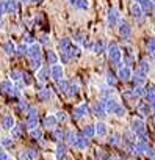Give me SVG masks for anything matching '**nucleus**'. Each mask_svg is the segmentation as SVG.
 <instances>
[{"mask_svg": "<svg viewBox=\"0 0 155 160\" xmlns=\"http://www.w3.org/2000/svg\"><path fill=\"white\" fill-rule=\"evenodd\" d=\"M108 58H110L113 63H119V61H121L122 52H121V49H119L116 44H111V46L108 47Z\"/></svg>", "mask_w": 155, "mask_h": 160, "instance_id": "obj_1", "label": "nucleus"}, {"mask_svg": "<svg viewBox=\"0 0 155 160\" xmlns=\"http://www.w3.org/2000/svg\"><path fill=\"white\" fill-rule=\"evenodd\" d=\"M119 19H121L119 10H118V8H111V10L108 11V14H107V24H108L110 27H114V25H118Z\"/></svg>", "mask_w": 155, "mask_h": 160, "instance_id": "obj_2", "label": "nucleus"}, {"mask_svg": "<svg viewBox=\"0 0 155 160\" xmlns=\"http://www.w3.org/2000/svg\"><path fill=\"white\" fill-rule=\"evenodd\" d=\"M38 121H39V118H38V112L35 110V108H30L28 110V116H27V126H28V129H36L38 127Z\"/></svg>", "mask_w": 155, "mask_h": 160, "instance_id": "obj_3", "label": "nucleus"}, {"mask_svg": "<svg viewBox=\"0 0 155 160\" xmlns=\"http://www.w3.org/2000/svg\"><path fill=\"white\" fill-rule=\"evenodd\" d=\"M118 77L121 80H124V82H127V80H130L133 77V72L130 69V66H125V64H121L119 69H118Z\"/></svg>", "mask_w": 155, "mask_h": 160, "instance_id": "obj_4", "label": "nucleus"}, {"mask_svg": "<svg viewBox=\"0 0 155 160\" xmlns=\"http://www.w3.org/2000/svg\"><path fill=\"white\" fill-rule=\"evenodd\" d=\"M28 57L31 60H39L41 58V44H31L28 47Z\"/></svg>", "mask_w": 155, "mask_h": 160, "instance_id": "obj_5", "label": "nucleus"}, {"mask_svg": "<svg viewBox=\"0 0 155 160\" xmlns=\"http://www.w3.org/2000/svg\"><path fill=\"white\" fill-rule=\"evenodd\" d=\"M50 75L53 77V80H56V82L60 83L61 80H63V75H64V72H63V68H61L60 64H55V66H52V69H50Z\"/></svg>", "mask_w": 155, "mask_h": 160, "instance_id": "obj_6", "label": "nucleus"}, {"mask_svg": "<svg viewBox=\"0 0 155 160\" xmlns=\"http://www.w3.org/2000/svg\"><path fill=\"white\" fill-rule=\"evenodd\" d=\"M118 27H119V28H118V30H119V35H121L124 39H125V38H130V35H132V28H130V25H128L125 21H121V24H119Z\"/></svg>", "mask_w": 155, "mask_h": 160, "instance_id": "obj_7", "label": "nucleus"}, {"mask_svg": "<svg viewBox=\"0 0 155 160\" xmlns=\"http://www.w3.org/2000/svg\"><path fill=\"white\" fill-rule=\"evenodd\" d=\"M133 82L136 83V85H143L144 83V80H146V72L143 71V69H138L136 72H133Z\"/></svg>", "mask_w": 155, "mask_h": 160, "instance_id": "obj_8", "label": "nucleus"}, {"mask_svg": "<svg viewBox=\"0 0 155 160\" xmlns=\"http://www.w3.org/2000/svg\"><path fill=\"white\" fill-rule=\"evenodd\" d=\"M3 11L5 13H16L17 11V2L16 0H7L3 3Z\"/></svg>", "mask_w": 155, "mask_h": 160, "instance_id": "obj_9", "label": "nucleus"}, {"mask_svg": "<svg viewBox=\"0 0 155 160\" xmlns=\"http://www.w3.org/2000/svg\"><path fill=\"white\" fill-rule=\"evenodd\" d=\"M144 96L147 99V104L152 105V107H155V87H149L146 90V94Z\"/></svg>", "mask_w": 155, "mask_h": 160, "instance_id": "obj_10", "label": "nucleus"}, {"mask_svg": "<svg viewBox=\"0 0 155 160\" xmlns=\"http://www.w3.org/2000/svg\"><path fill=\"white\" fill-rule=\"evenodd\" d=\"M119 105V101L116 99V98H110V99H107L105 101V108H107V112L108 113H113L114 112V108Z\"/></svg>", "mask_w": 155, "mask_h": 160, "instance_id": "obj_11", "label": "nucleus"}, {"mask_svg": "<svg viewBox=\"0 0 155 160\" xmlns=\"http://www.w3.org/2000/svg\"><path fill=\"white\" fill-rule=\"evenodd\" d=\"M93 112L97 115V116H102L107 113V108H105V102H96L93 105Z\"/></svg>", "mask_w": 155, "mask_h": 160, "instance_id": "obj_12", "label": "nucleus"}, {"mask_svg": "<svg viewBox=\"0 0 155 160\" xmlns=\"http://www.w3.org/2000/svg\"><path fill=\"white\" fill-rule=\"evenodd\" d=\"M90 113V108H88V105L86 104H82V105H79L75 108V116L77 118H83V116H86Z\"/></svg>", "mask_w": 155, "mask_h": 160, "instance_id": "obj_13", "label": "nucleus"}, {"mask_svg": "<svg viewBox=\"0 0 155 160\" xmlns=\"http://www.w3.org/2000/svg\"><path fill=\"white\" fill-rule=\"evenodd\" d=\"M90 144V140H88V137H79V138H77V141H75V148H79V149H85L86 146Z\"/></svg>", "mask_w": 155, "mask_h": 160, "instance_id": "obj_14", "label": "nucleus"}, {"mask_svg": "<svg viewBox=\"0 0 155 160\" xmlns=\"http://www.w3.org/2000/svg\"><path fill=\"white\" fill-rule=\"evenodd\" d=\"M108 132V126L105 124V122H97L96 124V133L99 135V137H105V133Z\"/></svg>", "mask_w": 155, "mask_h": 160, "instance_id": "obj_15", "label": "nucleus"}, {"mask_svg": "<svg viewBox=\"0 0 155 160\" xmlns=\"http://www.w3.org/2000/svg\"><path fill=\"white\" fill-rule=\"evenodd\" d=\"M66 146L63 144V143H58V146H56V151H55V158L56 160H63L64 158V155H66Z\"/></svg>", "mask_w": 155, "mask_h": 160, "instance_id": "obj_16", "label": "nucleus"}, {"mask_svg": "<svg viewBox=\"0 0 155 160\" xmlns=\"http://www.w3.org/2000/svg\"><path fill=\"white\" fill-rule=\"evenodd\" d=\"M0 91L8 93V94H13V91H14L13 83L10 82V80H7V82H2V83H0Z\"/></svg>", "mask_w": 155, "mask_h": 160, "instance_id": "obj_17", "label": "nucleus"}, {"mask_svg": "<svg viewBox=\"0 0 155 160\" xmlns=\"http://www.w3.org/2000/svg\"><path fill=\"white\" fill-rule=\"evenodd\" d=\"M130 10H132V14H133V18H136V19H139V18L143 16V13H144V10L141 8V5H139V3H133Z\"/></svg>", "mask_w": 155, "mask_h": 160, "instance_id": "obj_18", "label": "nucleus"}, {"mask_svg": "<svg viewBox=\"0 0 155 160\" xmlns=\"http://www.w3.org/2000/svg\"><path fill=\"white\" fill-rule=\"evenodd\" d=\"M58 60H60V58H58V55H56L53 50H49V52H47V63H49V64L55 66V64H58Z\"/></svg>", "mask_w": 155, "mask_h": 160, "instance_id": "obj_19", "label": "nucleus"}, {"mask_svg": "<svg viewBox=\"0 0 155 160\" xmlns=\"http://www.w3.org/2000/svg\"><path fill=\"white\" fill-rule=\"evenodd\" d=\"M2 122H3V127H5V129H13V127H14V118H13L11 115H5Z\"/></svg>", "mask_w": 155, "mask_h": 160, "instance_id": "obj_20", "label": "nucleus"}, {"mask_svg": "<svg viewBox=\"0 0 155 160\" xmlns=\"http://www.w3.org/2000/svg\"><path fill=\"white\" fill-rule=\"evenodd\" d=\"M56 122H58V121H56V116H55V115H49V116L44 118V126H46V127H55Z\"/></svg>", "mask_w": 155, "mask_h": 160, "instance_id": "obj_21", "label": "nucleus"}, {"mask_svg": "<svg viewBox=\"0 0 155 160\" xmlns=\"http://www.w3.org/2000/svg\"><path fill=\"white\" fill-rule=\"evenodd\" d=\"M50 96H52V91H50L49 88H44V90H41V91L38 93V98H39L41 101H49Z\"/></svg>", "mask_w": 155, "mask_h": 160, "instance_id": "obj_22", "label": "nucleus"}, {"mask_svg": "<svg viewBox=\"0 0 155 160\" xmlns=\"http://www.w3.org/2000/svg\"><path fill=\"white\" fill-rule=\"evenodd\" d=\"M3 50H5L8 55H13V53H16V46H14L11 41H8V42L3 44Z\"/></svg>", "mask_w": 155, "mask_h": 160, "instance_id": "obj_23", "label": "nucleus"}, {"mask_svg": "<svg viewBox=\"0 0 155 160\" xmlns=\"http://www.w3.org/2000/svg\"><path fill=\"white\" fill-rule=\"evenodd\" d=\"M83 135H85V137H88V138H91V137L97 135V133H96V126H86V127L83 129Z\"/></svg>", "mask_w": 155, "mask_h": 160, "instance_id": "obj_24", "label": "nucleus"}, {"mask_svg": "<svg viewBox=\"0 0 155 160\" xmlns=\"http://www.w3.org/2000/svg\"><path fill=\"white\" fill-rule=\"evenodd\" d=\"M47 77H49V69L47 68L39 69V72H38V80H39V82H46Z\"/></svg>", "mask_w": 155, "mask_h": 160, "instance_id": "obj_25", "label": "nucleus"}, {"mask_svg": "<svg viewBox=\"0 0 155 160\" xmlns=\"http://www.w3.org/2000/svg\"><path fill=\"white\" fill-rule=\"evenodd\" d=\"M60 47H61V50H69V49L72 47V44H70V39H67V38H63V39L60 41Z\"/></svg>", "mask_w": 155, "mask_h": 160, "instance_id": "obj_26", "label": "nucleus"}, {"mask_svg": "<svg viewBox=\"0 0 155 160\" xmlns=\"http://www.w3.org/2000/svg\"><path fill=\"white\" fill-rule=\"evenodd\" d=\"M16 53H17L19 57H22V55H28V47H27L25 44H21V46L16 47Z\"/></svg>", "mask_w": 155, "mask_h": 160, "instance_id": "obj_27", "label": "nucleus"}, {"mask_svg": "<svg viewBox=\"0 0 155 160\" xmlns=\"http://www.w3.org/2000/svg\"><path fill=\"white\" fill-rule=\"evenodd\" d=\"M22 129H24V127H22L21 124H17V126H14V127L11 129V135H13L14 138H19V137L22 135Z\"/></svg>", "mask_w": 155, "mask_h": 160, "instance_id": "obj_28", "label": "nucleus"}, {"mask_svg": "<svg viewBox=\"0 0 155 160\" xmlns=\"http://www.w3.org/2000/svg\"><path fill=\"white\" fill-rule=\"evenodd\" d=\"M75 7L79 8V10H88L90 2H88V0H77V2H75Z\"/></svg>", "mask_w": 155, "mask_h": 160, "instance_id": "obj_29", "label": "nucleus"}, {"mask_svg": "<svg viewBox=\"0 0 155 160\" xmlns=\"http://www.w3.org/2000/svg\"><path fill=\"white\" fill-rule=\"evenodd\" d=\"M138 112L143 115V116H146V115H149L150 113V108H149V104H139V107H138Z\"/></svg>", "mask_w": 155, "mask_h": 160, "instance_id": "obj_30", "label": "nucleus"}, {"mask_svg": "<svg viewBox=\"0 0 155 160\" xmlns=\"http://www.w3.org/2000/svg\"><path fill=\"white\" fill-rule=\"evenodd\" d=\"M107 82H108L111 87H113V85H116V82H118V78L114 77V74H113L111 71H108V72H107Z\"/></svg>", "mask_w": 155, "mask_h": 160, "instance_id": "obj_31", "label": "nucleus"}, {"mask_svg": "<svg viewBox=\"0 0 155 160\" xmlns=\"http://www.w3.org/2000/svg\"><path fill=\"white\" fill-rule=\"evenodd\" d=\"M94 52H97V53H102V52H105V46H104V42H102V41H97V42H94Z\"/></svg>", "mask_w": 155, "mask_h": 160, "instance_id": "obj_32", "label": "nucleus"}, {"mask_svg": "<svg viewBox=\"0 0 155 160\" xmlns=\"http://www.w3.org/2000/svg\"><path fill=\"white\" fill-rule=\"evenodd\" d=\"M25 155H27L28 160H36V158H38V152H36L35 149H28V151L25 152Z\"/></svg>", "mask_w": 155, "mask_h": 160, "instance_id": "obj_33", "label": "nucleus"}, {"mask_svg": "<svg viewBox=\"0 0 155 160\" xmlns=\"http://www.w3.org/2000/svg\"><path fill=\"white\" fill-rule=\"evenodd\" d=\"M113 113H114L116 116H124V115H125V108H124V107L119 104V105L114 108V112H113Z\"/></svg>", "mask_w": 155, "mask_h": 160, "instance_id": "obj_34", "label": "nucleus"}, {"mask_svg": "<svg viewBox=\"0 0 155 160\" xmlns=\"http://www.w3.org/2000/svg\"><path fill=\"white\" fill-rule=\"evenodd\" d=\"M147 50H149L150 53L155 52V38H150V39L147 41Z\"/></svg>", "mask_w": 155, "mask_h": 160, "instance_id": "obj_35", "label": "nucleus"}, {"mask_svg": "<svg viewBox=\"0 0 155 160\" xmlns=\"http://www.w3.org/2000/svg\"><path fill=\"white\" fill-rule=\"evenodd\" d=\"M10 77H11V80H14V82H16V80H21L22 78V72L21 71H13Z\"/></svg>", "mask_w": 155, "mask_h": 160, "instance_id": "obj_36", "label": "nucleus"}, {"mask_svg": "<svg viewBox=\"0 0 155 160\" xmlns=\"http://www.w3.org/2000/svg\"><path fill=\"white\" fill-rule=\"evenodd\" d=\"M31 137L36 138V140H41V138H42V132H41L39 129H33V130H31Z\"/></svg>", "mask_w": 155, "mask_h": 160, "instance_id": "obj_37", "label": "nucleus"}, {"mask_svg": "<svg viewBox=\"0 0 155 160\" xmlns=\"http://www.w3.org/2000/svg\"><path fill=\"white\" fill-rule=\"evenodd\" d=\"M55 116H56V121H66V118H67L64 112H58Z\"/></svg>", "mask_w": 155, "mask_h": 160, "instance_id": "obj_38", "label": "nucleus"}, {"mask_svg": "<svg viewBox=\"0 0 155 160\" xmlns=\"http://www.w3.org/2000/svg\"><path fill=\"white\" fill-rule=\"evenodd\" d=\"M53 137H55V138L60 141V140H63V137H64V132H63V130H55V132H53Z\"/></svg>", "mask_w": 155, "mask_h": 160, "instance_id": "obj_39", "label": "nucleus"}, {"mask_svg": "<svg viewBox=\"0 0 155 160\" xmlns=\"http://www.w3.org/2000/svg\"><path fill=\"white\" fill-rule=\"evenodd\" d=\"M2 144L3 146H11L13 144V140L10 137H5V138H2Z\"/></svg>", "mask_w": 155, "mask_h": 160, "instance_id": "obj_40", "label": "nucleus"}, {"mask_svg": "<svg viewBox=\"0 0 155 160\" xmlns=\"http://www.w3.org/2000/svg\"><path fill=\"white\" fill-rule=\"evenodd\" d=\"M39 66H41V58L39 60H31V68L33 69H39Z\"/></svg>", "mask_w": 155, "mask_h": 160, "instance_id": "obj_41", "label": "nucleus"}, {"mask_svg": "<svg viewBox=\"0 0 155 160\" xmlns=\"http://www.w3.org/2000/svg\"><path fill=\"white\" fill-rule=\"evenodd\" d=\"M119 141H121V137H119V135H113L111 140H110L111 144H119Z\"/></svg>", "mask_w": 155, "mask_h": 160, "instance_id": "obj_42", "label": "nucleus"}, {"mask_svg": "<svg viewBox=\"0 0 155 160\" xmlns=\"http://www.w3.org/2000/svg\"><path fill=\"white\" fill-rule=\"evenodd\" d=\"M139 69H143V71L147 74V71H149V64H147V61H141V64H139Z\"/></svg>", "mask_w": 155, "mask_h": 160, "instance_id": "obj_43", "label": "nucleus"}, {"mask_svg": "<svg viewBox=\"0 0 155 160\" xmlns=\"http://www.w3.org/2000/svg\"><path fill=\"white\" fill-rule=\"evenodd\" d=\"M146 154L149 155V158H150V160H155V149H149Z\"/></svg>", "mask_w": 155, "mask_h": 160, "instance_id": "obj_44", "label": "nucleus"}, {"mask_svg": "<svg viewBox=\"0 0 155 160\" xmlns=\"http://www.w3.org/2000/svg\"><path fill=\"white\" fill-rule=\"evenodd\" d=\"M7 158H8V154L2 148H0V160H7Z\"/></svg>", "mask_w": 155, "mask_h": 160, "instance_id": "obj_45", "label": "nucleus"}, {"mask_svg": "<svg viewBox=\"0 0 155 160\" xmlns=\"http://www.w3.org/2000/svg\"><path fill=\"white\" fill-rule=\"evenodd\" d=\"M19 108H21V110H27V108H28V104H27L25 101H21V102H19Z\"/></svg>", "mask_w": 155, "mask_h": 160, "instance_id": "obj_46", "label": "nucleus"}, {"mask_svg": "<svg viewBox=\"0 0 155 160\" xmlns=\"http://www.w3.org/2000/svg\"><path fill=\"white\" fill-rule=\"evenodd\" d=\"M41 42H42V44H49V38H47V35H42V36H41Z\"/></svg>", "mask_w": 155, "mask_h": 160, "instance_id": "obj_47", "label": "nucleus"}, {"mask_svg": "<svg viewBox=\"0 0 155 160\" xmlns=\"http://www.w3.org/2000/svg\"><path fill=\"white\" fill-rule=\"evenodd\" d=\"M25 42H33V35H25Z\"/></svg>", "mask_w": 155, "mask_h": 160, "instance_id": "obj_48", "label": "nucleus"}, {"mask_svg": "<svg viewBox=\"0 0 155 160\" xmlns=\"http://www.w3.org/2000/svg\"><path fill=\"white\" fill-rule=\"evenodd\" d=\"M110 160H122L121 157H116V155H113V157H110Z\"/></svg>", "mask_w": 155, "mask_h": 160, "instance_id": "obj_49", "label": "nucleus"}, {"mask_svg": "<svg viewBox=\"0 0 155 160\" xmlns=\"http://www.w3.org/2000/svg\"><path fill=\"white\" fill-rule=\"evenodd\" d=\"M2 13H3V5H0V19H2Z\"/></svg>", "mask_w": 155, "mask_h": 160, "instance_id": "obj_50", "label": "nucleus"}, {"mask_svg": "<svg viewBox=\"0 0 155 160\" xmlns=\"http://www.w3.org/2000/svg\"><path fill=\"white\" fill-rule=\"evenodd\" d=\"M69 2H70V3H75V2H77V0H69Z\"/></svg>", "mask_w": 155, "mask_h": 160, "instance_id": "obj_51", "label": "nucleus"}, {"mask_svg": "<svg viewBox=\"0 0 155 160\" xmlns=\"http://www.w3.org/2000/svg\"><path fill=\"white\" fill-rule=\"evenodd\" d=\"M152 5H153V10H155V0H153V2H152Z\"/></svg>", "mask_w": 155, "mask_h": 160, "instance_id": "obj_52", "label": "nucleus"}, {"mask_svg": "<svg viewBox=\"0 0 155 160\" xmlns=\"http://www.w3.org/2000/svg\"><path fill=\"white\" fill-rule=\"evenodd\" d=\"M35 2H36V3H39V2H42V0H35Z\"/></svg>", "mask_w": 155, "mask_h": 160, "instance_id": "obj_53", "label": "nucleus"}, {"mask_svg": "<svg viewBox=\"0 0 155 160\" xmlns=\"http://www.w3.org/2000/svg\"><path fill=\"white\" fill-rule=\"evenodd\" d=\"M96 160H105V158H96Z\"/></svg>", "mask_w": 155, "mask_h": 160, "instance_id": "obj_54", "label": "nucleus"}]
</instances>
